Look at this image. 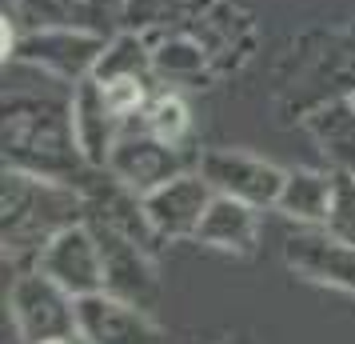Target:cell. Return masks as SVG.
<instances>
[{"label":"cell","instance_id":"6da1fadb","mask_svg":"<svg viewBox=\"0 0 355 344\" xmlns=\"http://www.w3.org/2000/svg\"><path fill=\"white\" fill-rule=\"evenodd\" d=\"M36 72V68H33ZM0 156L4 168L49 177L60 184H88V168L76 129H72V84L36 72V84L4 81V120H0Z\"/></svg>","mask_w":355,"mask_h":344},{"label":"cell","instance_id":"7a4b0ae2","mask_svg":"<svg viewBox=\"0 0 355 344\" xmlns=\"http://www.w3.org/2000/svg\"><path fill=\"white\" fill-rule=\"evenodd\" d=\"M84 220V188L4 168L0 177V245L4 261L36 268L40 252L68 224Z\"/></svg>","mask_w":355,"mask_h":344},{"label":"cell","instance_id":"3957f363","mask_svg":"<svg viewBox=\"0 0 355 344\" xmlns=\"http://www.w3.org/2000/svg\"><path fill=\"white\" fill-rule=\"evenodd\" d=\"M8 312L24 344L44 341H72L76 336V296L64 293L52 277L40 268L17 272L8 288Z\"/></svg>","mask_w":355,"mask_h":344},{"label":"cell","instance_id":"277c9868","mask_svg":"<svg viewBox=\"0 0 355 344\" xmlns=\"http://www.w3.org/2000/svg\"><path fill=\"white\" fill-rule=\"evenodd\" d=\"M108 44V36H92L80 28H56V24H36L24 28L17 44V60L12 65H28L36 72H44L60 84L88 81L100 65V52Z\"/></svg>","mask_w":355,"mask_h":344},{"label":"cell","instance_id":"5b68a950","mask_svg":"<svg viewBox=\"0 0 355 344\" xmlns=\"http://www.w3.org/2000/svg\"><path fill=\"white\" fill-rule=\"evenodd\" d=\"M196 161H200V152L164 145L160 136H152L148 129H140V124L132 120L128 129L120 132V140H116L104 172L116 177L124 188H132L136 197H148V193H156L160 184L176 181L180 172L196 168Z\"/></svg>","mask_w":355,"mask_h":344},{"label":"cell","instance_id":"8992f818","mask_svg":"<svg viewBox=\"0 0 355 344\" xmlns=\"http://www.w3.org/2000/svg\"><path fill=\"white\" fill-rule=\"evenodd\" d=\"M196 168L216 197L243 200L252 208H275V200L284 193V177H288V168L243 148H204Z\"/></svg>","mask_w":355,"mask_h":344},{"label":"cell","instance_id":"52a82bcc","mask_svg":"<svg viewBox=\"0 0 355 344\" xmlns=\"http://www.w3.org/2000/svg\"><path fill=\"white\" fill-rule=\"evenodd\" d=\"M36 268L52 277L64 293H72L76 300L92 293H104V252H100V240L88 220H76L52 236Z\"/></svg>","mask_w":355,"mask_h":344},{"label":"cell","instance_id":"ba28073f","mask_svg":"<svg viewBox=\"0 0 355 344\" xmlns=\"http://www.w3.org/2000/svg\"><path fill=\"white\" fill-rule=\"evenodd\" d=\"M76 336L84 344H164V328L124 296L92 293L76 300Z\"/></svg>","mask_w":355,"mask_h":344},{"label":"cell","instance_id":"9c48e42d","mask_svg":"<svg viewBox=\"0 0 355 344\" xmlns=\"http://www.w3.org/2000/svg\"><path fill=\"white\" fill-rule=\"evenodd\" d=\"M284 264L307 284L355 296V245L331 236L327 229L295 224V232L284 240Z\"/></svg>","mask_w":355,"mask_h":344},{"label":"cell","instance_id":"30bf717a","mask_svg":"<svg viewBox=\"0 0 355 344\" xmlns=\"http://www.w3.org/2000/svg\"><path fill=\"white\" fill-rule=\"evenodd\" d=\"M92 224V220H88ZM104 252V293L124 296L140 309H152L156 296H160V272H156V252L140 240H132L124 232L92 224Z\"/></svg>","mask_w":355,"mask_h":344},{"label":"cell","instance_id":"8fae6325","mask_svg":"<svg viewBox=\"0 0 355 344\" xmlns=\"http://www.w3.org/2000/svg\"><path fill=\"white\" fill-rule=\"evenodd\" d=\"M4 13L17 17L20 28L56 24L92 36H116L128 20V0H4Z\"/></svg>","mask_w":355,"mask_h":344},{"label":"cell","instance_id":"7c38bea8","mask_svg":"<svg viewBox=\"0 0 355 344\" xmlns=\"http://www.w3.org/2000/svg\"><path fill=\"white\" fill-rule=\"evenodd\" d=\"M211 200H216L211 184L200 177V168H188V172H180L176 181H168L156 193H148L144 213H148V220H152V229H156V236H160V245H164V240L196 236Z\"/></svg>","mask_w":355,"mask_h":344},{"label":"cell","instance_id":"4fadbf2b","mask_svg":"<svg viewBox=\"0 0 355 344\" xmlns=\"http://www.w3.org/2000/svg\"><path fill=\"white\" fill-rule=\"evenodd\" d=\"M72 129H76V145H80L88 168L104 172L116 140H120V132L128 129V124L116 116V108L108 104L96 76H88V81H80L72 88Z\"/></svg>","mask_w":355,"mask_h":344},{"label":"cell","instance_id":"5bb4252c","mask_svg":"<svg viewBox=\"0 0 355 344\" xmlns=\"http://www.w3.org/2000/svg\"><path fill=\"white\" fill-rule=\"evenodd\" d=\"M311 145L320 148L331 172H355V97L336 92L304 116Z\"/></svg>","mask_w":355,"mask_h":344},{"label":"cell","instance_id":"9a60e30c","mask_svg":"<svg viewBox=\"0 0 355 344\" xmlns=\"http://www.w3.org/2000/svg\"><path fill=\"white\" fill-rule=\"evenodd\" d=\"M196 240L216 248V252L252 256L256 252V240H259V208L243 204V200H232V197H216L208 204L204 220H200Z\"/></svg>","mask_w":355,"mask_h":344},{"label":"cell","instance_id":"2e32d148","mask_svg":"<svg viewBox=\"0 0 355 344\" xmlns=\"http://www.w3.org/2000/svg\"><path fill=\"white\" fill-rule=\"evenodd\" d=\"M331 193H336V172L331 168H288L275 213H284L291 224L323 229L327 208H331Z\"/></svg>","mask_w":355,"mask_h":344},{"label":"cell","instance_id":"e0dca14e","mask_svg":"<svg viewBox=\"0 0 355 344\" xmlns=\"http://www.w3.org/2000/svg\"><path fill=\"white\" fill-rule=\"evenodd\" d=\"M96 81H124V76H144L156 81V60H152V40L136 28H120L108 36V44L100 52V65L92 72Z\"/></svg>","mask_w":355,"mask_h":344},{"label":"cell","instance_id":"ac0fdd59","mask_svg":"<svg viewBox=\"0 0 355 344\" xmlns=\"http://www.w3.org/2000/svg\"><path fill=\"white\" fill-rule=\"evenodd\" d=\"M136 124L148 129L152 136H160L164 145L192 148V108H188V100L180 97L176 88H156L148 97L144 113L136 116Z\"/></svg>","mask_w":355,"mask_h":344},{"label":"cell","instance_id":"d6986e66","mask_svg":"<svg viewBox=\"0 0 355 344\" xmlns=\"http://www.w3.org/2000/svg\"><path fill=\"white\" fill-rule=\"evenodd\" d=\"M152 60H156V76L184 81V76H200V68L208 65V52L188 36H164L160 44H152Z\"/></svg>","mask_w":355,"mask_h":344},{"label":"cell","instance_id":"ffe728a7","mask_svg":"<svg viewBox=\"0 0 355 344\" xmlns=\"http://www.w3.org/2000/svg\"><path fill=\"white\" fill-rule=\"evenodd\" d=\"M323 229L355 245V177L352 172H336V193H331V208H327V220Z\"/></svg>","mask_w":355,"mask_h":344},{"label":"cell","instance_id":"44dd1931","mask_svg":"<svg viewBox=\"0 0 355 344\" xmlns=\"http://www.w3.org/2000/svg\"><path fill=\"white\" fill-rule=\"evenodd\" d=\"M227 344H252V341H227Z\"/></svg>","mask_w":355,"mask_h":344},{"label":"cell","instance_id":"7402d4cb","mask_svg":"<svg viewBox=\"0 0 355 344\" xmlns=\"http://www.w3.org/2000/svg\"><path fill=\"white\" fill-rule=\"evenodd\" d=\"M44 344H68V341H44Z\"/></svg>","mask_w":355,"mask_h":344},{"label":"cell","instance_id":"603a6c76","mask_svg":"<svg viewBox=\"0 0 355 344\" xmlns=\"http://www.w3.org/2000/svg\"><path fill=\"white\" fill-rule=\"evenodd\" d=\"M352 177H355V172H352Z\"/></svg>","mask_w":355,"mask_h":344},{"label":"cell","instance_id":"cb8c5ba5","mask_svg":"<svg viewBox=\"0 0 355 344\" xmlns=\"http://www.w3.org/2000/svg\"><path fill=\"white\" fill-rule=\"evenodd\" d=\"M352 97H355V92H352Z\"/></svg>","mask_w":355,"mask_h":344}]
</instances>
